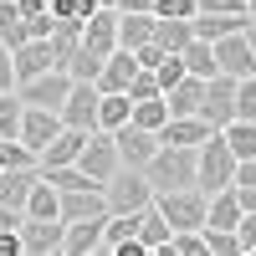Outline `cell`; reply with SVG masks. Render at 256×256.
Here are the masks:
<instances>
[{
	"mask_svg": "<svg viewBox=\"0 0 256 256\" xmlns=\"http://www.w3.org/2000/svg\"><path fill=\"white\" fill-rule=\"evenodd\" d=\"M36 180H41V169H0V205L26 210V200H31Z\"/></svg>",
	"mask_w": 256,
	"mask_h": 256,
	"instance_id": "20",
	"label": "cell"
},
{
	"mask_svg": "<svg viewBox=\"0 0 256 256\" xmlns=\"http://www.w3.org/2000/svg\"><path fill=\"white\" fill-rule=\"evenodd\" d=\"M16 88V62H10V46L0 41V92H10Z\"/></svg>",
	"mask_w": 256,
	"mask_h": 256,
	"instance_id": "43",
	"label": "cell"
},
{
	"mask_svg": "<svg viewBox=\"0 0 256 256\" xmlns=\"http://www.w3.org/2000/svg\"><path fill=\"white\" fill-rule=\"evenodd\" d=\"M195 20V16H190ZM190 20H174V16H154V41L164 52H184L190 41H195V26H190Z\"/></svg>",
	"mask_w": 256,
	"mask_h": 256,
	"instance_id": "24",
	"label": "cell"
},
{
	"mask_svg": "<svg viewBox=\"0 0 256 256\" xmlns=\"http://www.w3.org/2000/svg\"><path fill=\"white\" fill-rule=\"evenodd\" d=\"M138 241H144L148 256H159L169 241H174V226L164 220V210H159V205H144V216H138Z\"/></svg>",
	"mask_w": 256,
	"mask_h": 256,
	"instance_id": "22",
	"label": "cell"
},
{
	"mask_svg": "<svg viewBox=\"0 0 256 256\" xmlns=\"http://www.w3.org/2000/svg\"><path fill=\"white\" fill-rule=\"evenodd\" d=\"M134 123H138V128H154V134H159V128L169 123V98L159 92V98H144V102H134Z\"/></svg>",
	"mask_w": 256,
	"mask_h": 256,
	"instance_id": "31",
	"label": "cell"
},
{
	"mask_svg": "<svg viewBox=\"0 0 256 256\" xmlns=\"http://www.w3.org/2000/svg\"><path fill=\"white\" fill-rule=\"evenodd\" d=\"M164 88H159V72H148V67H138L134 72V82H128V98L134 102H144V98H159Z\"/></svg>",
	"mask_w": 256,
	"mask_h": 256,
	"instance_id": "38",
	"label": "cell"
},
{
	"mask_svg": "<svg viewBox=\"0 0 256 256\" xmlns=\"http://www.w3.org/2000/svg\"><path fill=\"white\" fill-rule=\"evenodd\" d=\"M205 82H210V77H195V72H190V77H180L174 88L164 92V98H169V113H174V118L200 113V102H205Z\"/></svg>",
	"mask_w": 256,
	"mask_h": 256,
	"instance_id": "21",
	"label": "cell"
},
{
	"mask_svg": "<svg viewBox=\"0 0 256 256\" xmlns=\"http://www.w3.org/2000/svg\"><path fill=\"white\" fill-rule=\"evenodd\" d=\"M236 118H251L256 123V72L251 77H236Z\"/></svg>",
	"mask_w": 256,
	"mask_h": 256,
	"instance_id": "37",
	"label": "cell"
},
{
	"mask_svg": "<svg viewBox=\"0 0 256 256\" xmlns=\"http://www.w3.org/2000/svg\"><path fill=\"white\" fill-rule=\"evenodd\" d=\"M180 56H184V67L195 72V77H216V72H220V67H216V41H205V36H195Z\"/></svg>",
	"mask_w": 256,
	"mask_h": 256,
	"instance_id": "28",
	"label": "cell"
},
{
	"mask_svg": "<svg viewBox=\"0 0 256 256\" xmlns=\"http://www.w3.org/2000/svg\"><path fill=\"white\" fill-rule=\"evenodd\" d=\"M98 102H102V88L98 82H77L72 77V92H67V102H62V123L67 128H98Z\"/></svg>",
	"mask_w": 256,
	"mask_h": 256,
	"instance_id": "11",
	"label": "cell"
},
{
	"mask_svg": "<svg viewBox=\"0 0 256 256\" xmlns=\"http://www.w3.org/2000/svg\"><path fill=\"white\" fill-rule=\"evenodd\" d=\"M128 118H134V98L128 92H102V102H98V128H123Z\"/></svg>",
	"mask_w": 256,
	"mask_h": 256,
	"instance_id": "26",
	"label": "cell"
},
{
	"mask_svg": "<svg viewBox=\"0 0 256 256\" xmlns=\"http://www.w3.org/2000/svg\"><path fill=\"white\" fill-rule=\"evenodd\" d=\"M102 226H108V216H92V220H67L62 256H92V251H102Z\"/></svg>",
	"mask_w": 256,
	"mask_h": 256,
	"instance_id": "15",
	"label": "cell"
},
{
	"mask_svg": "<svg viewBox=\"0 0 256 256\" xmlns=\"http://www.w3.org/2000/svg\"><path fill=\"white\" fill-rule=\"evenodd\" d=\"M88 174L98 180V184H108L118 169H123V159H118V144H113V134L108 128H92V138H88V148H82V159H77Z\"/></svg>",
	"mask_w": 256,
	"mask_h": 256,
	"instance_id": "9",
	"label": "cell"
},
{
	"mask_svg": "<svg viewBox=\"0 0 256 256\" xmlns=\"http://www.w3.org/2000/svg\"><path fill=\"white\" fill-rule=\"evenodd\" d=\"M195 36H205V41H220V36H230V31H246L251 26V10H195Z\"/></svg>",
	"mask_w": 256,
	"mask_h": 256,
	"instance_id": "16",
	"label": "cell"
},
{
	"mask_svg": "<svg viewBox=\"0 0 256 256\" xmlns=\"http://www.w3.org/2000/svg\"><path fill=\"white\" fill-rule=\"evenodd\" d=\"M88 128H62V134L36 154V169H56V164H77L82 159V148H88Z\"/></svg>",
	"mask_w": 256,
	"mask_h": 256,
	"instance_id": "13",
	"label": "cell"
},
{
	"mask_svg": "<svg viewBox=\"0 0 256 256\" xmlns=\"http://www.w3.org/2000/svg\"><path fill=\"white\" fill-rule=\"evenodd\" d=\"M154 205L164 210V220L174 230H205V216H210V195L200 184L190 190H164V195H154Z\"/></svg>",
	"mask_w": 256,
	"mask_h": 256,
	"instance_id": "3",
	"label": "cell"
},
{
	"mask_svg": "<svg viewBox=\"0 0 256 256\" xmlns=\"http://www.w3.org/2000/svg\"><path fill=\"white\" fill-rule=\"evenodd\" d=\"M98 10V0H52V16L56 20H88Z\"/></svg>",
	"mask_w": 256,
	"mask_h": 256,
	"instance_id": "39",
	"label": "cell"
},
{
	"mask_svg": "<svg viewBox=\"0 0 256 256\" xmlns=\"http://www.w3.org/2000/svg\"><path fill=\"white\" fill-rule=\"evenodd\" d=\"M102 195H108V210H144V205H154V184H148L144 169H118V174L102 184Z\"/></svg>",
	"mask_w": 256,
	"mask_h": 256,
	"instance_id": "4",
	"label": "cell"
},
{
	"mask_svg": "<svg viewBox=\"0 0 256 256\" xmlns=\"http://www.w3.org/2000/svg\"><path fill=\"white\" fill-rule=\"evenodd\" d=\"M216 67H220L226 77H251V72H256V52H251L246 31H230V36L216 41Z\"/></svg>",
	"mask_w": 256,
	"mask_h": 256,
	"instance_id": "12",
	"label": "cell"
},
{
	"mask_svg": "<svg viewBox=\"0 0 256 256\" xmlns=\"http://www.w3.org/2000/svg\"><path fill=\"white\" fill-rule=\"evenodd\" d=\"M0 169H36V148L26 138H0Z\"/></svg>",
	"mask_w": 256,
	"mask_h": 256,
	"instance_id": "32",
	"label": "cell"
},
{
	"mask_svg": "<svg viewBox=\"0 0 256 256\" xmlns=\"http://www.w3.org/2000/svg\"><path fill=\"white\" fill-rule=\"evenodd\" d=\"M205 246H210V256H246L236 230H216V226H205Z\"/></svg>",
	"mask_w": 256,
	"mask_h": 256,
	"instance_id": "34",
	"label": "cell"
},
{
	"mask_svg": "<svg viewBox=\"0 0 256 256\" xmlns=\"http://www.w3.org/2000/svg\"><path fill=\"white\" fill-rule=\"evenodd\" d=\"M236 154H230V144H226V134L216 128L200 148H195V184L205 190V195H216V190H226V184H236Z\"/></svg>",
	"mask_w": 256,
	"mask_h": 256,
	"instance_id": "2",
	"label": "cell"
},
{
	"mask_svg": "<svg viewBox=\"0 0 256 256\" xmlns=\"http://www.w3.org/2000/svg\"><path fill=\"white\" fill-rule=\"evenodd\" d=\"M220 134H226V144H230V154H236V159H256V123H251V118L226 123Z\"/></svg>",
	"mask_w": 256,
	"mask_h": 256,
	"instance_id": "29",
	"label": "cell"
},
{
	"mask_svg": "<svg viewBox=\"0 0 256 256\" xmlns=\"http://www.w3.org/2000/svg\"><path fill=\"white\" fill-rule=\"evenodd\" d=\"M134 72H138L134 52H128V46H118V52H108V56H102L98 88H102V92H128V82H134Z\"/></svg>",
	"mask_w": 256,
	"mask_h": 256,
	"instance_id": "17",
	"label": "cell"
},
{
	"mask_svg": "<svg viewBox=\"0 0 256 256\" xmlns=\"http://www.w3.org/2000/svg\"><path fill=\"white\" fill-rule=\"evenodd\" d=\"M26 216H41V220H52V216H62V190L41 174L36 180V190H31V200H26Z\"/></svg>",
	"mask_w": 256,
	"mask_h": 256,
	"instance_id": "27",
	"label": "cell"
},
{
	"mask_svg": "<svg viewBox=\"0 0 256 256\" xmlns=\"http://www.w3.org/2000/svg\"><path fill=\"white\" fill-rule=\"evenodd\" d=\"M62 236H67V220L52 216V220H41V216H26L20 220V251L26 256H62Z\"/></svg>",
	"mask_w": 256,
	"mask_h": 256,
	"instance_id": "6",
	"label": "cell"
},
{
	"mask_svg": "<svg viewBox=\"0 0 256 256\" xmlns=\"http://www.w3.org/2000/svg\"><path fill=\"white\" fill-rule=\"evenodd\" d=\"M195 10H246V0H195Z\"/></svg>",
	"mask_w": 256,
	"mask_h": 256,
	"instance_id": "44",
	"label": "cell"
},
{
	"mask_svg": "<svg viewBox=\"0 0 256 256\" xmlns=\"http://www.w3.org/2000/svg\"><path fill=\"white\" fill-rule=\"evenodd\" d=\"M92 216H108L102 190H62V220H92Z\"/></svg>",
	"mask_w": 256,
	"mask_h": 256,
	"instance_id": "19",
	"label": "cell"
},
{
	"mask_svg": "<svg viewBox=\"0 0 256 256\" xmlns=\"http://www.w3.org/2000/svg\"><path fill=\"white\" fill-rule=\"evenodd\" d=\"M159 256H210V246H205V230H174V241H169Z\"/></svg>",
	"mask_w": 256,
	"mask_h": 256,
	"instance_id": "33",
	"label": "cell"
},
{
	"mask_svg": "<svg viewBox=\"0 0 256 256\" xmlns=\"http://www.w3.org/2000/svg\"><path fill=\"white\" fill-rule=\"evenodd\" d=\"M98 6H118V0H98Z\"/></svg>",
	"mask_w": 256,
	"mask_h": 256,
	"instance_id": "49",
	"label": "cell"
},
{
	"mask_svg": "<svg viewBox=\"0 0 256 256\" xmlns=\"http://www.w3.org/2000/svg\"><path fill=\"white\" fill-rule=\"evenodd\" d=\"M20 118H26V102L20 92H0V138H20Z\"/></svg>",
	"mask_w": 256,
	"mask_h": 256,
	"instance_id": "30",
	"label": "cell"
},
{
	"mask_svg": "<svg viewBox=\"0 0 256 256\" xmlns=\"http://www.w3.org/2000/svg\"><path fill=\"white\" fill-rule=\"evenodd\" d=\"M0 256H20V230H0Z\"/></svg>",
	"mask_w": 256,
	"mask_h": 256,
	"instance_id": "45",
	"label": "cell"
},
{
	"mask_svg": "<svg viewBox=\"0 0 256 256\" xmlns=\"http://www.w3.org/2000/svg\"><path fill=\"white\" fill-rule=\"evenodd\" d=\"M16 92H20V102H31V108H56L62 113V102H67V92H72V72L52 67V72H41L31 82H20Z\"/></svg>",
	"mask_w": 256,
	"mask_h": 256,
	"instance_id": "5",
	"label": "cell"
},
{
	"mask_svg": "<svg viewBox=\"0 0 256 256\" xmlns=\"http://www.w3.org/2000/svg\"><path fill=\"white\" fill-rule=\"evenodd\" d=\"M67 72H72L77 82H98V72H102V56H98V52H88V46H77V56L67 62Z\"/></svg>",
	"mask_w": 256,
	"mask_h": 256,
	"instance_id": "35",
	"label": "cell"
},
{
	"mask_svg": "<svg viewBox=\"0 0 256 256\" xmlns=\"http://www.w3.org/2000/svg\"><path fill=\"white\" fill-rule=\"evenodd\" d=\"M236 195L246 210H256V159H241L236 164Z\"/></svg>",
	"mask_w": 256,
	"mask_h": 256,
	"instance_id": "36",
	"label": "cell"
},
{
	"mask_svg": "<svg viewBox=\"0 0 256 256\" xmlns=\"http://www.w3.org/2000/svg\"><path fill=\"white\" fill-rule=\"evenodd\" d=\"M246 41H251V52H256V16H251V26H246Z\"/></svg>",
	"mask_w": 256,
	"mask_h": 256,
	"instance_id": "47",
	"label": "cell"
},
{
	"mask_svg": "<svg viewBox=\"0 0 256 256\" xmlns=\"http://www.w3.org/2000/svg\"><path fill=\"white\" fill-rule=\"evenodd\" d=\"M200 118L210 128H226V123H236V77H226L216 72L205 82V102H200Z\"/></svg>",
	"mask_w": 256,
	"mask_h": 256,
	"instance_id": "7",
	"label": "cell"
},
{
	"mask_svg": "<svg viewBox=\"0 0 256 256\" xmlns=\"http://www.w3.org/2000/svg\"><path fill=\"white\" fill-rule=\"evenodd\" d=\"M154 16H174V20H190V16H195V0H154Z\"/></svg>",
	"mask_w": 256,
	"mask_h": 256,
	"instance_id": "40",
	"label": "cell"
},
{
	"mask_svg": "<svg viewBox=\"0 0 256 256\" xmlns=\"http://www.w3.org/2000/svg\"><path fill=\"white\" fill-rule=\"evenodd\" d=\"M236 236H241V251L251 256V251H256V210H246V216H241V226H236Z\"/></svg>",
	"mask_w": 256,
	"mask_h": 256,
	"instance_id": "42",
	"label": "cell"
},
{
	"mask_svg": "<svg viewBox=\"0 0 256 256\" xmlns=\"http://www.w3.org/2000/svg\"><path fill=\"white\" fill-rule=\"evenodd\" d=\"M251 256H256V251H251Z\"/></svg>",
	"mask_w": 256,
	"mask_h": 256,
	"instance_id": "50",
	"label": "cell"
},
{
	"mask_svg": "<svg viewBox=\"0 0 256 256\" xmlns=\"http://www.w3.org/2000/svg\"><path fill=\"white\" fill-rule=\"evenodd\" d=\"M0 41H6L10 52L31 41V20L20 16V6H16V0H0Z\"/></svg>",
	"mask_w": 256,
	"mask_h": 256,
	"instance_id": "25",
	"label": "cell"
},
{
	"mask_svg": "<svg viewBox=\"0 0 256 256\" xmlns=\"http://www.w3.org/2000/svg\"><path fill=\"white\" fill-rule=\"evenodd\" d=\"M118 10H154V0H118Z\"/></svg>",
	"mask_w": 256,
	"mask_h": 256,
	"instance_id": "46",
	"label": "cell"
},
{
	"mask_svg": "<svg viewBox=\"0 0 256 256\" xmlns=\"http://www.w3.org/2000/svg\"><path fill=\"white\" fill-rule=\"evenodd\" d=\"M113 144H118V159L128 169H144L148 159L159 154V134H154V128H138L134 118H128L123 128H113Z\"/></svg>",
	"mask_w": 256,
	"mask_h": 256,
	"instance_id": "8",
	"label": "cell"
},
{
	"mask_svg": "<svg viewBox=\"0 0 256 256\" xmlns=\"http://www.w3.org/2000/svg\"><path fill=\"white\" fill-rule=\"evenodd\" d=\"M144 41H154V10H118V46L138 52Z\"/></svg>",
	"mask_w": 256,
	"mask_h": 256,
	"instance_id": "23",
	"label": "cell"
},
{
	"mask_svg": "<svg viewBox=\"0 0 256 256\" xmlns=\"http://www.w3.org/2000/svg\"><path fill=\"white\" fill-rule=\"evenodd\" d=\"M148 184H154V195L164 190H190L195 184V148L190 144H159V154L144 164Z\"/></svg>",
	"mask_w": 256,
	"mask_h": 256,
	"instance_id": "1",
	"label": "cell"
},
{
	"mask_svg": "<svg viewBox=\"0 0 256 256\" xmlns=\"http://www.w3.org/2000/svg\"><path fill=\"white\" fill-rule=\"evenodd\" d=\"M10 62H16V88H20V82H31V77H41V72H52V67H62L52 36H31L26 46L10 52Z\"/></svg>",
	"mask_w": 256,
	"mask_h": 256,
	"instance_id": "10",
	"label": "cell"
},
{
	"mask_svg": "<svg viewBox=\"0 0 256 256\" xmlns=\"http://www.w3.org/2000/svg\"><path fill=\"white\" fill-rule=\"evenodd\" d=\"M246 10H251V16H256V0H246Z\"/></svg>",
	"mask_w": 256,
	"mask_h": 256,
	"instance_id": "48",
	"label": "cell"
},
{
	"mask_svg": "<svg viewBox=\"0 0 256 256\" xmlns=\"http://www.w3.org/2000/svg\"><path fill=\"white\" fill-rule=\"evenodd\" d=\"M62 128H67V123H62V113H56V108H31V102H26V118H20V138H26L36 154H41V148H46V144L62 134Z\"/></svg>",
	"mask_w": 256,
	"mask_h": 256,
	"instance_id": "14",
	"label": "cell"
},
{
	"mask_svg": "<svg viewBox=\"0 0 256 256\" xmlns=\"http://www.w3.org/2000/svg\"><path fill=\"white\" fill-rule=\"evenodd\" d=\"M210 134H216V128H210L200 113H190V118H174V113H169V123L159 128V144H190V148H200Z\"/></svg>",
	"mask_w": 256,
	"mask_h": 256,
	"instance_id": "18",
	"label": "cell"
},
{
	"mask_svg": "<svg viewBox=\"0 0 256 256\" xmlns=\"http://www.w3.org/2000/svg\"><path fill=\"white\" fill-rule=\"evenodd\" d=\"M164 56H169V52L159 46V41H144V46L134 52V62H138V67H148V72H154V67H159V62H164Z\"/></svg>",
	"mask_w": 256,
	"mask_h": 256,
	"instance_id": "41",
	"label": "cell"
}]
</instances>
